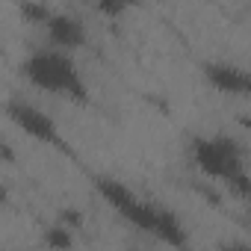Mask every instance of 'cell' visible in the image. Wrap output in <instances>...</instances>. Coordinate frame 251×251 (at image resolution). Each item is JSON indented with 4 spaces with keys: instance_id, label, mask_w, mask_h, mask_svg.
Segmentation results:
<instances>
[{
    "instance_id": "cell-6",
    "label": "cell",
    "mask_w": 251,
    "mask_h": 251,
    "mask_svg": "<svg viewBox=\"0 0 251 251\" xmlns=\"http://www.w3.org/2000/svg\"><path fill=\"white\" fill-rule=\"evenodd\" d=\"M92 186H95V192H98L118 216H124V213H127V210L142 198L133 186H127L124 180H118V177H112V175H95V177H92Z\"/></svg>"
},
{
    "instance_id": "cell-5",
    "label": "cell",
    "mask_w": 251,
    "mask_h": 251,
    "mask_svg": "<svg viewBox=\"0 0 251 251\" xmlns=\"http://www.w3.org/2000/svg\"><path fill=\"white\" fill-rule=\"evenodd\" d=\"M42 33H45L48 45L62 48V50H68V53L83 50V48L89 45L86 24H83V18L74 15V12H59V9H53V12L48 15V21L42 24Z\"/></svg>"
},
{
    "instance_id": "cell-9",
    "label": "cell",
    "mask_w": 251,
    "mask_h": 251,
    "mask_svg": "<svg viewBox=\"0 0 251 251\" xmlns=\"http://www.w3.org/2000/svg\"><path fill=\"white\" fill-rule=\"evenodd\" d=\"M42 242H45L48 248H71V245H74V227L56 222L53 227H48V230L42 233Z\"/></svg>"
},
{
    "instance_id": "cell-1",
    "label": "cell",
    "mask_w": 251,
    "mask_h": 251,
    "mask_svg": "<svg viewBox=\"0 0 251 251\" xmlns=\"http://www.w3.org/2000/svg\"><path fill=\"white\" fill-rule=\"evenodd\" d=\"M21 74L30 86H36L39 92L65 98L71 103H89V86L86 77L80 71V65L74 62V53L62 50V48H39L33 50L24 62H21Z\"/></svg>"
},
{
    "instance_id": "cell-10",
    "label": "cell",
    "mask_w": 251,
    "mask_h": 251,
    "mask_svg": "<svg viewBox=\"0 0 251 251\" xmlns=\"http://www.w3.org/2000/svg\"><path fill=\"white\" fill-rule=\"evenodd\" d=\"M18 9H21V18L24 21H30V24H45L48 21V15L53 12L48 3H42V0H21V3H18Z\"/></svg>"
},
{
    "instance_id": "cell-3",
    "label": "cell",
    "mask_w": 251,
    "mask_h": 251,
    "mask_svg": "<svg viewBox=\"0 0 251 251\" xmlns=\"http://www.w3.org/2000/svg\"><path fill=\"white\" fill-rule=\"evenodd\" d=\"M6 115H9V121L15 124V127H18L24 136H30L33 142L50 145V148H62V145H65L56 118L48 115L45 109H39V106H33V103H27V100L12 98V100L6 103Z\"/></svg>"
},
{
    "instance_id": "cell-8",
    "label": "cell",
    "mask_w": 251,
    "mask_h": 251,
    "mask_svg": "<svg viewBox=\"0 0 251 251\" xmlns=\"http://www.w3.org/2000/svg\"><path fill=\"white\" fill-rule=\"evenodd\" d=\"M139 6H142V0H95V9L103 18H124L127 12H133Z\"/></svg>"
},
{
    "instance_id": "cell-11",
    "label": "cell",
    "mask_w": 251,
    "mask_h": 251,
    "mask_svg": "<svg viewBox=\"0 0 251 251\" xmlns=\"http://www.w3.org/2000/svg\"><path fill=\"white\" fill-rule=\"evenodd\" d=\"M59 222H62V225H68V227H74V230H77V227H80V225H83V216H80V213H77V210H62V213H59Z\"/></svg>"
},
{
    "instance_id": "cell-4",
    "label": "cell",
    "mask_w": 251,
    "mask_h": 251,
    "mask_svg": "<svg viewBox=\"0 0 251 251\" xmlns=\"http://www.w3.org/2000/svg\"><path fill=\"white\" fill-rule=\"evenodd\" d=\"M201 74L213 92L251 100V68L239 62H227V59H207L201 65Z\"/></svg>"
},
{
    "instance_id": "cell-2",
    "label": "cell",
    "mask_w": 251,
    "mask_h": 251,
    "mask_svg": "<svg viewBox=\"0 0 251 251\" xmlns=\"http://www.w3.org/2000/svg\"><path fill=\"white\" fill-rule=\"evenodd\" d=\"M189 163L210 180L230 183L248 172L245 148L227 133H201L189 142Z\"/></svg>"
},
{
    "instance_id": "cell-12",
    "label": "cell",
    "mask_w": 251,
    "mask_h": 251,
    "mask_svg": "<svg viewBox=\"0 0 251 251\" xmlns=\"http://www.w3.org/2000/svg\"><path fill=\"white\" fill-rule=\"evenodd\" d=\"M248 204H251V201H248Z\"/></svg>"
},
{
    "instance_id": "cell-7",
    "label": "cell",
    "mask_w": 251,
    "mask_h": 251,
    "mask_svg": "<svg viewBox=\"0 0 251 251\" xmlns=\"http://www.w3.org/2000/svg\"><path fill=\"white\" fill-rule=\"evenodd\" d=\"M154 239H160L163 245H172V248H186L189 245V227L183 225V219L172 210V207H160V216H157V227L151 233Z\"/></svg>"
}]
</instances>
